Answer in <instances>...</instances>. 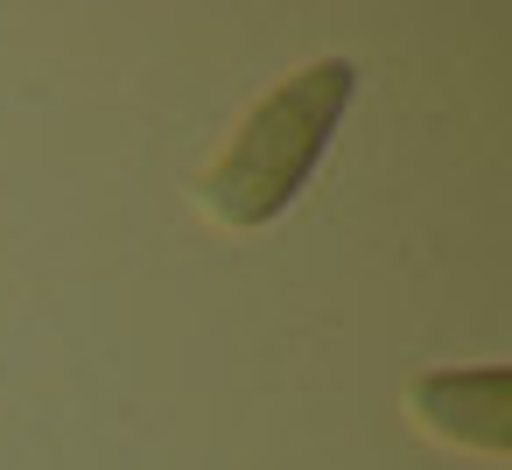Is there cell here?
I'll return each mask as SVG.
<instances>
[{"instance_id": "6da1fadb", "label": "cell", "mask_w": 512, "mask_h": 470, "mask_svg": "<svg viewBox=\"0 0 512 470\" xmlns=\"http://www.w3.org/2000/svg\"><path fill=\"white\" fill-rule=\"evenodd\" d=\"M351 92H358L351 57H316V64L288 71L281 85H267L246 106V120L232 127V141L211 155V169L197 176V204L232 232L274 225L316 176L330 134L351 113Z\"/></svg>"}, {"instance_id": "7a4b0ae2", "label": "cell", "mask_w": 512, "mask_h": 470, "mask_svg": "<svg viewBox=\"0 0 512 470\" xmlns=\"http://www.w3.org/2000/svg\"><path fill=\"white\" fill-rule=\"evenodd\" d=\"M414 421L456 449L512 456V365H442L414 379Z\"/></svg>"}]
</instances>
